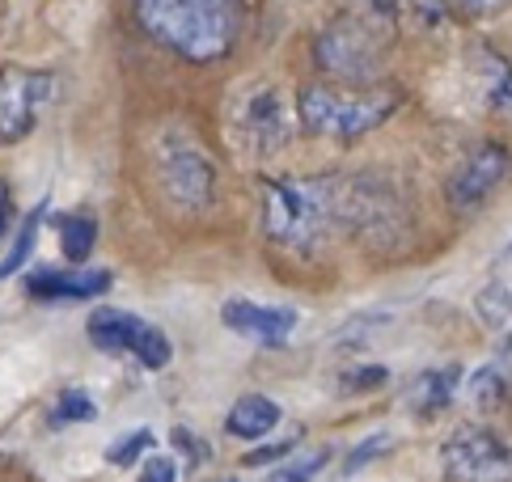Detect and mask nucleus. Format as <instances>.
<instances>
[{
	"label": "nucleus",
	"mask_w": 512,
	"mask_h": 482,
	"mask_svg": "<svg viewBox=\"0 0 512 482\" xmlns=\"http://www.w3.org/2000/svg\"><path fill=\"white\" fill-rule=\"evenodd\" d=\"M470 72L479 81V94H483V106L491 115H504L512 119V64L496 47L487 43H474L470 47Z\"/></svg>",
	"instance_id": "nucleus-12"
},
{
	"label": "nucleus",
	"mask_w": 512,
	"mask_h": 482,
	"mask_svg": "<svg viewBox=\"0 0 512 482\" xmlns=\"http://www.w3.org/2000/svg\"><path fill=\"white\" fill-rule=\"evenodd\" d=\"M51 85H56L51 72L22 68V64L0 68V140L17 144V140H26L34 132L39 110L51 98Z\"/></svg>",
	"instance_id": "nucleus-8"
},
{
	"label": "nucleus",
	"mask_w": 512,
	"mask_h": 482,
	"mask_svg": "<svg viewBox=\"0 0 512 482\" xmlns=\"http://www.w3.org/2000/svg\"><path fill=\"white\" fill-rule=\"evenodd\" d=\"M263 225L280 246H318L331 229H343V178H271L263 187Z\"/></svg>",
	"instance_id": "nucleus-2"
},
{
	"label": "nucleus",
	"mask_w": 512,
	"mask_h": 482,
	"mask_svg": "<svg viewBox=\"0 0 512 482\" xmlns=\"http://www.w3.org/2000/svg\"><path fill=\"white\" fill-rule=\"evenodd\" d=\"M508 174H512V153L504 144H496V140L474 144L470 153L457 161V170L449 174L445 195H449V203L457 212H474L504 187Z\"/></svg>",
	"instance_id": "nucleus-9"
},
{
	"label": "nucleus",
	"mask_w": 512,
	"mask_h": 482,
	"mask_svg": "<svg viewBox=\"0 0 512 482\" xmlns=\"http://www.w3.org/2000/svg\"><path fill=\"white\" fill-rule=\"evenodd\" d=\"M233 140L254 157H276L292 136V110L276 81H250L233 94L229 106Z\"/></svg>",
	"instance_id": "nucleus-4"
},
{
	"label": "nucleus",
	"mask_w": 512,
	"mask_h": 482,
	"mask_svg": "<svg viewBox=\"0 0 512 482\" xmlns=\"http://www.w3.org/2000/svg\"><path fill=\"white\" fill-rule=\"evenodd\" d=\"M339 381H343V389H352V394H373V389L390 381V373L381 364H364V368H347Z\"/></svg>",
	"instance_id": "nucleus-21"
},
{
	"label": "nucleus",
	"mask_w": 512,
	"mask_h": 482,
	"mask_svg": "<svg viewBox=\"0 0 512 482\" xmlns=\"http://www.w3.org/2000/svg\"><path fill=\"white\" fill-rule=\"evenodd\" d=\"M297 444V436H288V440H280V444H267V449H254L250 457H246V466H267V461H284V453Z\"/></svg>",
	"instance_id": "nucleus-26"
},
{
	"label": "nucleus",
	"mask_w": 512,
	"mask_h": 482,
	"mask_svg": "<svg viewBox=\"0 0 512 482\" xmlns=\"http://www.w3.org/2000/svg\"><path fill=\"white\" fill-rule=\"evenodd\" d=\"M331 461V453L318 449L314 457H301V461H292V466H280L276 474H271V482H314V474Z\"/></svg>",
	"instance_id": "nucleus-22"
},
{
	"label": "nucleus",
	"mask_w": 512,
	"mask_h": 482,
	"mask_svg": "<svg viewBox=\"0 0 512 482\" xmlns=\"http://www.w3.org/2000/svg\"><path fill=\"white\" fill-rule=\"evenodd\" d=\"M457 381H462V368L449 364V368H432V373H424L415 381V394H411V406L419 419H436L445 411V406L453 402V389Z\"/></svg>",
	"instance_id": "nucleus-15"
},
{
	"label": "nucleus",
	"mask_w": 512,
	"mask_h": 482,
	"mask_svg": "<svg viewBox=\"0 0 512 482\" xmlns=\"http://www.w3.org/2000/svg\"><path fill=\"white\" fill-rule=\"evenodd\" d=\"M441 466L453 482H496L512 474V449L487 428H457L441 449Z\"/></svg>",
	"instance_id": "nucleus-7"
},
{
	"label": "nucleus",
	"mask_w": 512,
	"mask_h": 482,
	"mask_svg": "<svg viewBox=\"0 0 512 482\" xmlns=\"http://www.w3.org/2000/svg\"><path fill=\"white\" fill-rule=\"evenodd\" d=\"M221 482H237V478H221Z\"/></svg>",
	"instance_id": "nucleus-29"
},
{
	"label": "nucleus",
	"mask_w": 512,
	"mask_h": 482,
	"mask_svg": "<svg viewBox=\"0 0 512 482\" xmlns=\"http://www.w3.org/2000/svg\"><path fill=\"white\" fill-rule=\"evenodd\" d=\"M470 394H474V402H479L483 411H496V406L508 398V385H504V377L496 373V368H483V373L474 377V389H470Z\"/></svg>",
	"instance_id": "nucleus-20"
},
{
	"label": "nucleus",
	"mask_w": 512,
	"mask_h": 482,
	"mask_svg": "<svg viewBox=\"0 0 512 482\" xmlns=\"http://www.w3.org/2000/svg\"><path fill=\"white\" fill-rule=\"evenodd\" d=\"M157 174H161V187L174 203L182 208H208L212 195H216V170L212 161L204 157V148L195 140H187L182 132H170L166 140L157 144Z\"/></svg>",
	"instance_id": "nucleus-6"
},
{
	"label": "nucleus",
	"mask_w": 512,
	"mask_h": 482,
	"mask_svg": "<svg viewBox=\"0 0 512 482\" xmlns=\"http://www.w3.org/2000/svg\"><path fill=\"white\" fill-rule=\"evenodd\" d=\"M314 60L331 81L343 85H373L381 77V39L377 26L356 22V17H339L331 22L318 43H314Z\"/></svg>",
	"instance_id": "nucleus-5"
},
{
	"label": "nucleus",
	"mask_w": 512,
	"mask_h": 482,
	"mask_svg": "<svg viewBox=\"0 0 512 482\" xmlns=\"http://www.w3.org/2000/svg\"><path fill=\"white\" fill-rule=\"evenodd\" d=\"M276 423H280V406L276 402L263 398V394H246V398L233 402L225 428L237 440H259V436H267L271 428H276Z\"/></svg>",
	"instance_id": "nucleus-14"
},
{
	"label": "nucleus",
	"mask_w": 512,
	"mask_h": 482,
	"mask_svg": "<svg viewBox=\"0 0 512 482\" xmlns=\"http://www.w3.org/2000/svg\"><path fill=\"white\" fill-rule=\"evenodd\" d=\"M398 89L381 85H343V81H322L305 85L297 98V119L309 136L352 144L360 136H369L373 127L386 123L398 110Z\"/></svg>",
	"instance_id": "nucleus-3"
},
{
	"label": "nucleus",
	"mask_w": 512,
	"mask_h": 482,
	"mask_svg": "<svg viewBox=\"0 0 512 482\" xmlns=\"http://www.w3.org/2000/svg\"><path fill=\"white\" fill-rule=\"evenodd\" d=\"M106 288H111V271H34L26 280V292L43 301H85Z\"/></svg>",
	"instance_id": "nucleus-13"
},
{
	"label": "nucleus",
	"mask_w": 512,
	"mask_h": 482,
	"mask_svg": "<svg viewBox=\"0 0 512 482\" xmlns=\"http://www.w3.org/2000/svg\"><path fill=\"white\" fill-rule=\"evenodd\" d=\"M43 216H47V203H39L26 220H22V229H17V241H13V250L5 254V263H0V280H9V275H17L26 267V258L34 254V241H39V225H43Z\"/></svg>",
	"instance_id": "nucleus-16"
},
{
	"label": "nucleus",
	"mask_w": 512,
	"mask_h": 482,
	"mask_svg": "<svg viewBox=\"0 0 512 482\" xmlns=\"http://www.w3.org/2000/svg\"><path fill=\"white\" fill-rule=\"evenodd\" d=\"M140 482H174V461L170 457H149L140 470Z\"/></svg>",
	"instance_id": "nucleus-25"
},
{
	"label": "nucleus",
	"mask_w": 512,
	"mask_h": 482,
	"mask_svg": "<svg viewBox=\"0 0 512 482\" xmlns=\"http://www.w3.org/2000/svg\"><path fill=\"white\" fill-rule=\"evenodd\" d=\"M5 225H9V187L0 182V233H5Z\"/></svg>",
	"instance_id": "nucleus-28"
},
{
	"label": "nucleus",
	"mask_w": 512,
	"mask_h": 482,
	"mask_svg": "<svg viewBox=\"0 0 512 482\" xmlns=\"http://www.w3.org/2000/svg\"><path fill=\"white\" fill-rule=\"evenodd\" d=\"M221 322L237 335H246L254 343L276 347L297 330V313L292 309H271V305H254V301H225L221 305Z\"/></svg>",
	"instance_id": "nucleus-11"
},
{
	"label": "nucleus",
	"mask_w": 512,
	"mask_h": 482,
	"mask_svg": "<svg viewBox=\"0 0 512 482\" xmlns=\"http://www.w3.org/2000/svg\"><path fill=\"white\" fill-rule=\"evenodd\" d=\"M94 220L89 216H64L60 220V246H64V254L72 258V263H85L89 258V250H94Z\"/></svg>",
	"instance_id": "nucleus-17"
},
{
	"label": "nucleus",
	"mask_w": 512,
	"mask_h": 482,
	"mask_svg": "<svg viewBox=\"0 0 512 482\" xmlns=\"http://www.w3.org/2000/svg\"><path fill=\"white\" fill-rule=\"evenodd\" d=\"M153 43L191 64L225 60L242 34V0H132Z\"/></svg>",
	"instance_id": "nucleus-1"
},
{
	"label": "nucleus",
	"mask_w": 512,
	"mask_h": 482,
	"mask_svg": "<svg viewBox=\"0 0 512 482\" xmlns=\"http://www.w3.org/2000/svg\"><path fill=\"white\" fill-rule=\"evenodd\" d=\"M85 335L102 351H132L144 368H166L170 364V339L157 326H144L127 309H98L89 313Z\"/></svg>",
	"instance_id": "nucleus-10"
},
{
	"label": "nucleus",
	"mask_w": 512,
	"mask_h": 482,
	"mask_svg": "<svg viewBox=\"0 0 512 482\" xmlns=\"http://www.w3.org/2000/svg\"><path fill=\"white\" fill-rule=\"evenodd\" d=\"M144 449H153V432H132V436L119 440L111 449V461H115V466H132Z\"/></svg>",
	"instance_id": "nucleus-23"
},
{
	"label": "nucleus",
	"mask_w": 512,
	"mask_h": 482,
	"mask_svg": "<svg viewBox=\"0 0 512 482\" xmlns=\"http://www.w3.org/2000/svg\"><path fill=\"white\" fill-rule=\"evenodd\" d=\"M474 309H479V318L491 330L508 326V318H512V292H508V284H483V292L474 296Z\"/></svg>",
	"instance_id": "nucleus-18"
},
{
	"label": "nucleus",
	"mask_w": 512,
	"mask_h": 482,
	"mask_svg": "<svg viewBox=\"0 0 512 482\" xmlns=\"http://www.w3.org/2000/svg\"><path fill=\"white\" fill-rule=\"evenodd\" d=\"M381 449H390V436H369L352 457H347V466H343V470H347V474H356L360 466H369V461H373Z\"/></svg>",
	"instance_id": "nucleus-24"
},
{
	"label": "nucleus",
	"mask_w": 512,
	"mask_h": 482,
	"mask_svg": "<svg viewBox=\"0 0 512 482\" xmlns=\"http://www.w3.org/2000/svg\"><path fill=\"white\" fill-rule=\"evenodd\" d=\"M462 13H470V17H487V13H496V9H504L508 0H453Z\"/></svg>",
	"instance_id": "nucleus-27"
},
{
	"label": "nucleus",
	"mask_w": 512,
	"mask_h": 482,
	"mask_svg": "<svg viewBox=\"0 0 512 482\" xmlns=\"http://www.w3.org/2000/svg\"><path fill=\"white\" fill-rule=\"evenodd\" d=\"M89 419H98V406L85 389H64L56 406H51V423L56 428H64V423H89Z\"/></svg>",
	"instance_id": "nucleus-19"
}]
</instances>
